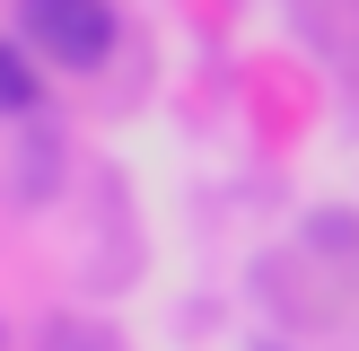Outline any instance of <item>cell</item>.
<instances>
[{
    "mask_svg": "<svg viewBox=\"0 0 359 351\" xmlns=\"http://www.w3.org/2000/svg\"><path fill=\"white\" fill-rule=\"evenodd\" d=\"M27 105H35V79H27V62L0 44V114H27Z\"/></svg>",
    "mask_w": 359,
    "mask_h": 351,
    "instance_id": "obj_2",
    "label": "cell"
},
{
    "mask_svg": "<svg viewBox=\"0 0 359 351\" xmlns=\"http://www.w3.org/2000/svg\"><path fill=\"white\" fill-rule=\"evenodd\" d=\"M18 27L62 70H97L105 53H114V9H105V0H18Z\"/></svg>",
    "mask_w": 359,
    "mask_h": 351,
    "instance_id": "obj_1",
    "label": "cell"
}]
</instances>
